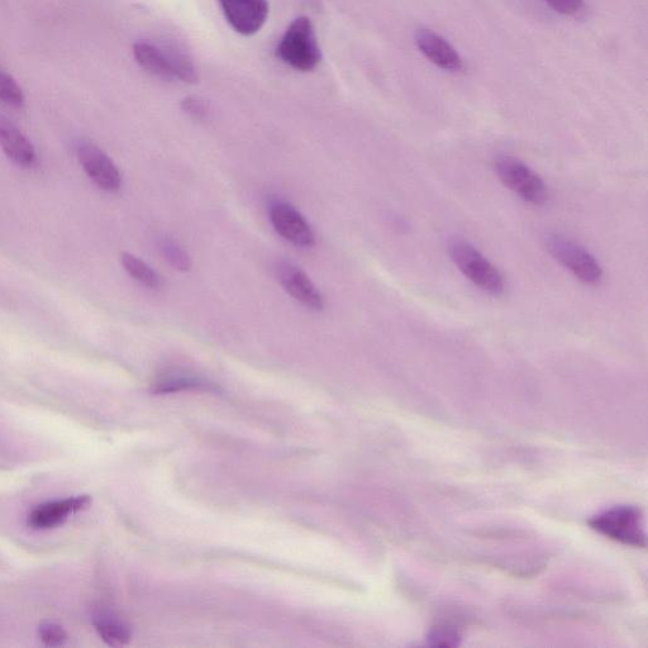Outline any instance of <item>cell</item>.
Returning <instances> with one entry per match:
<instances>
[{
	"label": "cell",
	"instance_id": "cell-1",
	"mask_svg": "<svg viewBox=\"0 0 648 648\" xmlns=\"http://www.w3.org/2000/svg\"><path fill=\"white\" fill-rule=\"evenodd\" d=\"M133 56L142 69L157 78L187 84H195L199 79L192 59L179 47L141 41L133 46Z\"/></svg>",
	"mask_w": 648,
	"mask_h": 648
},
{
	"label": "cell",
	"instance_id": "cell-2",
	"mask_svg": "<svg viewBox=\"0 0 648 648\" xmlns=\"http://www.w3.org/2000/svg\"><path fill=\"white\" fill-rule=\"evenodd\" d=\"M281 63L298 71H312L322 61L316 30L308 17L294 19L275 51Z\"/></svg>",
	"mask_w": 648,
	"mask_h": 648
},
{
	"label": "cell",
	"instance_id": "cell-3",
	"mask_svg": "<svg viewBox=\"0 0 648 648\" xmlns=\"http://www.w3.org/2000/svg\"><path fill=\"white\" fill-rule=\"evenodd\" d=\"M589 527L600 535L622 545L645 549V519L640 508L619 505L597 514L588 521Z\"/></svg>",
	"mask_w": 648,
	"mask_h": 648
},
{
	"label": "cell",
	"instance_id": "cell-4",
	"mask_svg": "<svg viewBox=\"0 0 648 648\" xmlns=\"http://www.w3.org/2000/svg\"><path fill=\"white\" fill-rule=\"evenodd\" d=\"M450 256L461 273L476 287L495 297L504 293L502 274L471 243L455 240L450 245Z\"/></svg>",
	"mask_w": 648,
	"mask_h": 648
},
{
	"label": "cell",
	"instance_id": "cell-5",
	"mask_svg": "<svg viewBox=\"0 0 648 648\" xmlns=\"http://www.w3.org/2000/svg\"><path fill=\"white\" fill-rule=\"evenodd\" d=\"M498 178L508 189L532 206H543L549 199L546 184L535 171L513 156H499L494 162Z\"/></svg>",
	"mask_w": 648,
	"mask_h": 648
},
{
	"label": "cell",
	"instance_id": "cell-6",
	"mask_svg": "<svg viewBox=\"0 0 648 648\" xmlns=\"http://www.w3.org/2000/svg\"><path fill=\"white\" fill-rule=\"evenodd\" d=\"M550 255L571 271L584 284L598 285L603 279V269L595 257L570 238L551 233L546 237Z\"/></svg>",
	"mask_w": 648,
	"mask_h": 648
},
{
	"label": "cell",
	"instance_id": "cell-7",
	"mask_svg": "<svg viewBox=\"0 0 648 648\" xmlns=\"http://www.w3.org/2000/svg\"><path fill=\"white\" fill-rule=\"evenodd\" d=\"M81 166L89 178L106 192H117L122 187V175L109 156L90 141H80L76 146Z\"/></svg>",
	"mask_w": 648,
	"mask_h": 648
},
{
	"label": "cell",
	"instance_id": "cell-8",
	"mask_svg": "<svg viewBox=\"0 0 648 648\" xmlns=\"http://www.w3.org/2000/svg\"><path fill=\"white\" fill-rule=\"evenodd\" d=\"M218 3L227 22L240 35H255L268 21V0H218Z\"/></svg>",
	"mask_w": 648,
	"mask_h": 648
},
{
	"label": "cell",
	"instance_id": "cell-9",
	"mask_svg": "<svg viewBox=\"0 0 648 648\" xmlns=\"http://www.w3.org/2000/svg\"><path fill=\"white\" fill-rule=\"evenodd\" d=\"M270 221L275 231L285 240L299 247H312L316 236L307 219L295 209L292 204L274 202L269 208Z\"/></svg>",
	"mask_w": 648,
	"mask_h": 648
},
{
	"label": "cell",
	"instance_id": "cell-10",
	"mask_svg": "<svg viewBox=\"0 0 648 648\" xmlns=\"http://www.w3.org/2000/svg\"><path fill=\"white\" fill-rule=\"evenodd\" d=\"M275 271L279 283L297 302L312 311H322L323 295L299 266L290 261H279Z\"/></svg>",
	"mask_w": 648,
	"mask_h": 648
},
{
	"label": "cell",
	"instance_id": "cell-11",
	"mask_svg": "<svg viewBox=\"0 0 648 648\" xmlns=\"http://www.w3.org/2000/svg\"><path fill=\"white\" fill-rule=\"evenodd\" d=\"M90 503L92 500L88 495H80V497L38 505L27 518L28 527L32 530H51L59 527L68 519L70 513L83 511Z\"/></svg>",
	"mask_w": 648,
	"mask_h": 648
},
{
	"label": "cell",
	"instance_id": "cell-12",
	"mask_svg": "<svg viewBox=\"0 0 648 648\" xmlns=\"http://www.w3.org/2000/svg\"><path fill=\"white\" fill-rule=\"evenodd\" d=\"M416 44L432 64L443 70L459 71L462 69V60L457 51L445 38L437 33L426 30H418L416 33Z\"/></svg>",
	"mask_w": 648,
	"mask_h": 648
},
{
	"label": "cell",
	"instance_id": "cell-13",
	"mask_svg": "<svg viewBox=\"0 0 648 648\" xmlns=\"http://www.w3.org/2000/svg\"><path fill=\"white\" fill-rule=\"evenodd\" d=\"M0 146L4 154L19 166L35 165L36 151L27 137L7 119L0 118Z\"/></svg>",
	"mask_w": 648,
	"mask_h": 648
},
{
	"label": "cell",
	"instance_id": "cell-14",
	"mask_svg": "<svg viewBox=\"0 0 648 648\" xmlns=\"http://www.w3.org/2000/svg\"><path fill=\"white\" fill-rule=\"evenodd\" d=\"M185 390H204V392H218L219 388L212 381L202 376L185 373V371H168L160 374L152 384L151 392L154 394H173Z\"/></svg>",
	"mask_w": 648,
	"mask_h": 648
},
{
	"label": "cell",
	"instance_id": "cell-15",
	"mask_svg": "<svg viewBox=\"0 0 648 648\" xmlns=\"http://www.w3.org/2000/svg\"><path fill=\"white\" fill-rule=\"evenodd\" d=\"M123 268L127 273L137 280L138 283L145 285L146 288L160 289L164 287V279L156 273L151 266L147 265L145 261L138 259L135 255L123 252L121 256Z\"/></svg>",
	"mask_w": 648,
	"mask_h": 648
},
{
	"label": "cell",
	"instance_id": "cell-16",
	"mask_svg": "<svg viewBox=\"0 0 648 648\" xmlns=\"http://www.w3.org/2000/svg\"><path fill=\"white\" fill-rule=\"evenodd\" d=\"M95 630L107 645L112 647L125 646L131 641V632L122 622L109 617L95 619Z\"/></svg>",
	"mask_w": 648,
	"mask_h": 648
},
{
	"label": "cell",
	"instance_id": "cell-17",
	"mask_svg": "<svg viewBox=\"0 0 648 648\" xmlns=\"http://www.w3.org/2000/svg\"><path fill=\"white\" fill-rule=\"evenodd\" d=\"M160 251L166 261L173 266L174 269L180 271H189L192 268V259L184 247L176 242L174 238L169 236H162L159 241Z\"/></svg>",
	"mask_w": 648,
	"mask_h": 648
},
{
	"label": "cell",
	"instance_id": "cell-18",
	"mask_svg": "<svg viewBox=\"0 0 648 648\" xmlns=\"http://www.w3.org/2000/svg\"><path fill=\"white\" fill-rule=\"evenodd\" d=\"M0 100L12 107H21L25 102L21 87L11 75L0 68Z\"/></svg>",
	"mask_w": 648,
	"mask_h": 648
},
{
	"label": "cell",
	"instance_id": "cell-19",
	"mask_svg": "<svg viewBox=\"0 0 648 648\" xmlns=\"http://www.w3.org/2000/svg\"><path fill=\"white\" fill-rule=\"evenodd\" d=\"M461 636L459 631L452 626H438L433 628L428 635V642L436 647H456L460 645Z\"/></svg>",
	"mask_w": 648,
	"mask_h": 648
},
{
	"label": "cell",
	"instance_id": "cell-20",
	"mask_svg": "<svg viewBox=\"0 0 648 648\" xmlns=\"http://www.w3.org/2000/svg\"><path fill=\"white\" fill-rule=\"evenodd\" d=\"M38 635L46 646L57 647L68 641V635L63 627L55 623H44L38 628Z\"/></svg>",
	"mask_w": 648,
	"mask_h": 648
},
{
	"label": "cell",
	"instance_id": "cell-21",
	"mask_svg": "<svg viewBox=\"0 0 648 648\" xmlns=\"http://www.w3.org/2000/svg\"><path fill=\"white\" fill-rule=\"evenodd\" d=\"M555 12L564 16H576L584 8V0H545Z\"/></svg>",
	"mask_w": 648,
	"mask_h": 648
},
{
	"label": "cell",
	"instance_id": "cell-22",
	"mask_svg": "<svg viewBox=\"0 0 648 648\" xmlns=\"http://www.w3.org/2000/svg\"><path fill=\"white\" fill-rule=\"evenodd\" d=\"M181 108H183V111L189 114L190 117L199 119V121H202V119L207 118L208 116L207 104L204 103L202 99L194 97L185 98L183 102H181Z\"/></svg>",
	"mask_w": 648,
	"mask_h": 648
}]
</instances>
